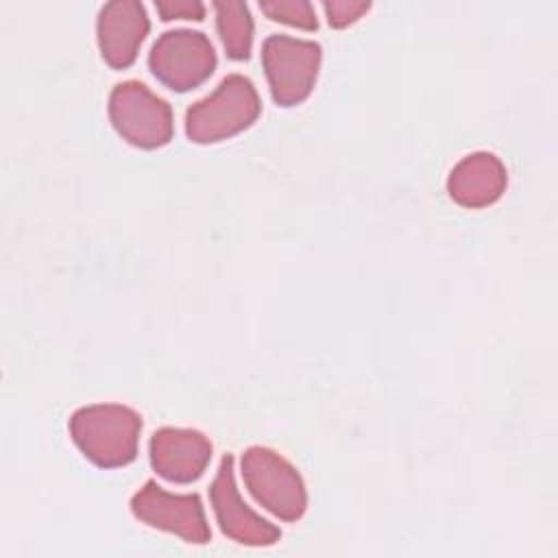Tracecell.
Returning <instances> with one entry per match:
<instances>
[{"mask_svg":"<svg viewBox=\"0 0 558 558\" xmlns=\"http://www.w3.org/2000/svg\"><path fill=\"white\" fill-rule=\"evenodd\" d=\"M113 129L137 148H159L172 137V109L140 81L118 83L109 96Z\"/></svg>","mask_w":558,"mask_h":558,"instance_id":"5b68a950","label":"cell"},{"mask_svg":"<svg viewBox=\"0 0 558 558\" xmlns=\"http://www.w3.org/2000/svg\"><path fill=\"white\" fill-rule=\"evenodd\" d=\"M150 28L146 9L137 0H113L107 2L96 20L98 48L105 59L116 70L129 68L142 41Z\"/></svg>","mask_w":558,"mask_h":558,"instance_id":"30bf717a","label":"cell"},{"mask_svg":"<svg viewBox=\"0 0 558 558\" xmlns=\"http://www.w3.org/2000/svg\"><path fill=\"white\" fill-rule=\"evenodd\" d=\"M68 427L83 456L100 469L124 466L137 456L142 418L126 405L96 403L78 408Z\"/></svg>","mask_w":558,"mask_h":558,"instance_id":"6da1fadb","label":"cell"},{"mask_svg":"<svg viewBox=\"0 0 558 558\" xmlns=\"http://www.w3.org/2000/svg\"><path fill=\"white\" fill-rule=\"evenodd\" d=\"M155 9L163 22H170V20L201 22L205 17V4L198 0H159L155 2Z\"/></svg>","mask_w":558,"mask_h":558,"instance_id":"9a60e30c","label":"cell"},{"mask_svg":"<svg viewBox=\"0 0 558 558\" xmlns=\"http://www.w3.org/2000/svg\"><path fill=\"white\" fill-rule=\"evenodd\" d=\"M131 512L142 523L177 534L194 545H205L211 538L203 501L196 493L174 495L150 480L133 495Z\"/></svg>","mask_w":558,"mask_h":558,"instance_id":"52a82bcc","label":"cell"},{"mask_svg":"<svg viewBox=\"0 0 558 558\" xmlns=\"http://www.w3.org/2000/svg\"><path fill=\"white\" fill-rule=\"evenodd\" d=\"M242 477L253 499L277 519L296 521L307 508L299 471L268 447H251L242 456Z\"/></svg>","mask_w":558,"mask_h":558,"instance_id":"3957f363","label":"cell"},{"mask_svg":"<svg viewBox=\"0 0 558 558\" xmlns=\"http://www.w3.org/2000/svg\"><path fill=\"white\" fill-rule=\"evenodd\" d=\"M259 9L272 22H281L303 31H316L318 26L314 7L305 0H262Z\"/></svg>","mask_w":558,"mask_h":558,"instance_id":"4fadbf2b","label":"cell"},{"mask_svg":"<svg viewBox=\"0 0 558 558\" xmlns=\"http://www.w3.org/2000/svg\"><path fill=\"white\" fill-rule=\"evenodd\" d=\"M148 456L157 475L174 484H190L205 473L211 442L198 429L161 427L150 438Z\"/></svg>","mask_w":558,"mask_h":558,"instance_id":"9c48e42d","label":"cell"},{"mask_svg":"<svg viewBox=\"0 0 558 558\" xmlns=\"http://www.w3.org/2000/svg\"><path fill=\"white\" fill-rule=\"evenodd\" d=\"M508 174L493 153H473L460 159L447 179L449 196L469 209L493 205L506 190Z\"/></svg>","mask_w":558,"mask_h":558,"instance_id":"8fae6325","label":"cell"},{"mask_svg":"<svg viewBox=\"0 0 558 558\" xmlns=\"http://www.w3.org/2000/svg\"><path fill=\"white\" fill-rule=\"evenodd\" d=\"M325 15L329 26L333 28H344L353 22H357L368 9L371 2H349V0H331V2H323Z\"/></svg>","mask_w":558,"mask_h":558,"instance_id":"5bb4252c","label":"cell"},{"mask_svg":"<svg viewBox=\"0 0 558 558\" xmlns=\"http://www.w3.org/2000/svg\"><path fill=\"white\" fill-rule=\"evenodd\" d=\"M233 471V456L227 453L209 486V501L222 534L251 547L275 545L281 538V530L244 504Z\"/></svg>","mask_w":558,"mask_h":558,"instance_id":"ba28073f","label":"cell"},{"mask_svg":"<svg viewBox=\"0 0 558 558\" xmlns=\"http://www.w3.org/2000/svg\"><path fill=\"white\" fill-rule=\"evenodd\" d=\"M262 111L255 85L242 76H227L214 94L194 102L185 113V135L194 144H214L248 129Z\"/></svg>","mask_w":558,"mask_h":558,"instance_id":"7a4b0ae2","label":"cell"},{"mask_svg":"<svg viewBox=\"0 0 558 558\" xmlns=\"http://www.w3.org/2000/svg\"><path fill=\"white\" fill-rule=\"evenodd\" d=\"M216 28L227 57L244 61L253 48V17L244 2H214Z\"/></svg>","mask_w":558,"mask_h":558,"instance_id":"7c38bea8","label":"cell"},{"mask_svg":"<svg viewBox=\"0 0 558 558\" xmlns=\"http://www.w3.org/2000/svg\"><path fill=\"white\" fill-rule=\"evenodd\" d=\"M148 68L159 83L187 92L207 81L216 68L211 41L201 31L177 28L163 33L148 52Z\"/></svg>","mask_w":558,"mask_h":558,"instance_id":"8992f818","label":"cell"},{"mask_svg":"<svg viewBox=\"0 0 558 558\" xmlns=\"http://www.w3.org/2000/svg\"><path fill=\"white\" fill-rule=\"evenodd\" d=\"M323 50L316 41L270 35L262 44V65L270 94L281 107L303 102L318 76Z\"/></svg>","mask_w":558,"mask_h":558,"instance_id":"277c9868","label":"cell"}]
</instances>
